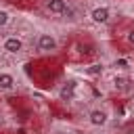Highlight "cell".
I'll list each match as a JSON object with an SVG mask.
<instances>
[{
  "label": "cell",
  "instance_id": "1",
  "mask_svg": "<svg viewBox=\"0 0 134 134\" xmlns=\"http://www.w3.org/2000/svg\"><path fill=\"white\" fill-rule=\"evenodd\" d=\"M36 46H38L40 52H54V50H59V40H57L52 34L42 31V34L38 36V40H36Z\"/></svg>",
  "mask_w": 134,
  "mask_h": 134
},
{
  "label": "cell",
  "instance_id": "2",
  "mask_svg": "<svg viewBox=\"0 0 134 134\" xmlns=\"http://www.w3.org/2000/svg\"><path fill=\"white\" fill-rule=\"evenodd\" d=\"M88 17H90L92 23H96V25H105V23L111 21V8H109V6H94V8L90 10Z\"/></svg>",
  "mask_w": 134,
  "mask_h": 134
},
{
  "label": "cell",
  "instance_id": "3",
  "mask_svg": "<svg viewBox=\"0 0 134 134\" xmlns=\"http://www.w3.org/2000/svg\"><path fill=\"white\" fill-rule=\"evenodd\" d=\"M88 124L94 128H103L109 124V113L105 109H90L88 111Z\"/></svg>",
  "mask_w": 134,
  "mask_h": 134
},
{
  "label": "cell",
  "instance_id": "4",
  "mask_svg": "<svg viewBox=\"0 0 134 134\" xmlns=\"http://www.w3.org/2000/svg\"><path fill=\"white\" fill-rule=\"evenodd\" d=\"M2 48H4L8 54H21V52L25 50V44H23L21 38H17V36H8V38H4Z\"/></svg>",
  "mask_w": 134,
  "mask_h": 134
},
{
  "label": "cell",
  "instance_id": "5",
  "mask_svg": "<svg viewBox=\"0 0 134 134\" xmlns=\"http://www.w3.org/2000/svg\"><path fill=\"white\" fill-rule=\"evenodd\" d=\"M44 8L52 15H65L67 8H69V2L67 0H44Z\"/></svg>",
  "mask_w": 134,
  "mask_h": 134
},
{
  "label": "cell",
  "instance_id": "6",
  "mask_svg": "<svg viewBox=\"0 0 134 134\" xmlns=\"http://www.w3.org/2000/svg\"><path fill=\"white\" fill-rule=\"evenodd\" d=\"M15 86H17L15 75L2 71V73H0V90H2V92H10V90H15Z\"/></svg>",
  "mask_w": 134,
  "mask_h": 134
},
{
  "label": "cell",
  "instance_id": "7",
  "mask_svg": "<svg viewBox=\"0 0 134 134\" xmlns=\"http://www.w3.org/2000/svg\"><path fill=\"white\" fill-rule=\"evenodd\" d=\"M113 88H115L117 92H130V90H132V82H130V77H126V75H115V77H113Z\"/></svg>",
  "mask_w": 134,
  "mask_h": 134
},
{
  "label": "cell",
  "instance_id": "8",
  "mask_svg": "<svg viewBox=\"0 0 134 134\" xmlns=\"http://www.w3.org/2000/svg\"><path fill=\"white\" fill-rule=\"evenodd\" d=\"M84 73H88V75H100V73H103V63H94V65H88V67L84 69Z\"/></svg>",
  "mask_w": 134,
  "mask_h": 134
},
{
  "label": "cell",
  "instance_id": "9",
  "mask_svg": "<svg viewBox=\"0 0 134 134\" xmlns=\"http://www.w3.org/2000/svg\"><path fill=\"white\" fill-rule=\"evenodd\" d=\"M10 23V13L8 10H4V8H0V29L2 27H6Z\"/></svg>",
  "mask_w": 134,
  "mask_h": 134
},
{
  "label": "cell",
  "instance_id": "10",
  "mask_svg": "<svg viewBox=\"0 0 134 134\" xmlns=\"http://www.w3.org/2000/svg\"><path fill=\"white\" fill-rule=\"evenodd\" d=\"M115 67H121V69H128V61H126V59H117V61H115Z\"/></svg>",
  "mask_w": 134,
  "mask_h": 134
},
{
  "label": "cell",
  "instance_id": "11",
  "mask_svg": "<svg viewBox=\"0 0 134 134\" xmlns=\"http://www.w3.org/2000/svg\"><path fill=\"white\" fill-rule=\"evenodd\" d=\"M126 38H128V42H130V44H132V46H134V29H130V31H128V36H126Z\"/></svg>",
  "mask_w": 134,
  "mask_h": 134
}]
</instances>
